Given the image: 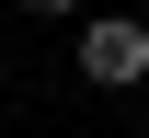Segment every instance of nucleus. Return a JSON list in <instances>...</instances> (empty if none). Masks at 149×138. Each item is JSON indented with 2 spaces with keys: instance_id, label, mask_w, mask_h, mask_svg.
<instances>
[{
  "instance_id": "obj_1",
  "label": "nucleus",
  "mask_w": 149,
  "mask_h": 138,
  "mask_svg": "<svg viewBox=\"0 0 149 138\" xmlns=\"http://www.w3.org/2000/svg\"><path fill=\"white\" fill-rule=\"evenodd\" d=\"M80 81H92V92H138V81H149V23L138 12L80 23Z\"/></svg>"
}]
</instances>
